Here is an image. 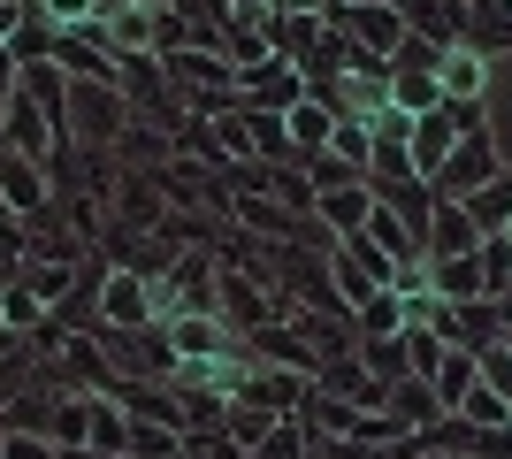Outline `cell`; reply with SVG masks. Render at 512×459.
<instances>
[{"label":"cell","instance_id":"4fadbf2b","mask_svg":"<svg viewBox=\"0 0 512 459\" xmlns=\"http://www.w3.org/2000/svg\"><path fill=\"white\" fill-rule=\"evenodd\" d=\"M306 444H314V429H306L299 414H283L276 429H268V437L253 444V459H306Z\"/></svg>","mask_w":512,"mask_h":459},{"label":"cell","instance_id":"9c48e42d","mask_svg":"<svg viewBox=\"0 0 512 459\" xmlns=\"http://www.w3.org/2000/svg\"><path fill=\"white\" fill-rule=\"evenodd\" d=\"M459 207H467V222L482 230V238H497V230L512 222V176H490V184H474Z\"/></svg>","mask_w":512,"mask_h":459},{"label":"cell","instance_id":"2e32d148","mask_svg":"<svg viewBox=\"0 0 512 459\" xmlns=\"http://www.w3.org/2000/svg\"><path fill=\"white\" fill-rule=\"evenodd\" d=\"M0 459H62L54 437H31V429H0Z\"/></svg>","mask_w":512,"mask_h":459},{"label":"cell","instance_id":"277c9868","mask_svg":"<svg viewBox=\"0 0 512 459\" xmlns=\"http://www.w3.org/2000/svg\"><path fill=\"white\" fill-rule=\"evenodd\" d=\"M490 176H505V161H497V138L482 131V123H474V131H459V146H451V161L436 169V184L467 199L474 184H490Z\"/></svg>","mask_w":512,"mask_h":459},{"label":"cell","instance_id":"ac0fdd59","mask_svg":"<svg viewBox=\"0 0 512 459\" xmlns=\"http://www.w3.org/2000/svg\"><path fill=\"white\" fill-rule=\"evenodd\" d=\"M23 31V0H0V54H8V39Z\"/></svg>","mask_w":512,"mask_h":459},{"label":"cell","instance_id":"5bb4252c","mask_svg":"<svg viewBox=\"0 0 512 459\" xmlns=\"http://www.w3.org/2000/svg\"><path fill=\"white\" fill-rule=\"evenodd\" d=\"M474 268H482V291H505L512 284V238H482L474 245Z\"/></svg>","mask_w":512,"mask_h":459},{"label":"cell","instance_id":"e0dca14e","mask_svg":"<svg viewBox=\"0 0 512 459\" xmlns=\"http://www.w3.org/2000/svg\"><path fill=\"white\" fill-rule=\"evenodd\" d=\"M360 314H367V329H383V337L398 329V299H390V291H375V299H367Z\"/></svg>","mask_w":512,"mask_h":459},{"label":"cell","instance_id":"ffe728a7","mask_svg":"<svg viewBox=\"0 0 512 459\" xmlns=\"http://www.w3.org/2000/svg\"><path fill=\"white\" fill-rule=\"evenodd\" d=\"M421 459H451V452H436V444H428V452H421Z\"/></svg>","mask_w":512,"mask_h":459},{"label":"cell","instance_id":"5b68a950","mask_svg":"<svg viewBox=\"0 0 512 459\" xmlns=\"http://www.w3.org/2000/svg\"><path fill=\"white\" fill-rule=\"evenodd\" d=\"M46 207H54V176H46L39 161H23V153H0V215L31 222V215H46Z\"/></svg>","mask_w":512,"mask_h":459},{"label":"cell","instance_id":"44dd1931","mask_svg":"<svg viewBox=\"0 0 512 459\" xmlns=\"http://www.w3.org/2000/svg\"><path fill=\"white\" fill-rule=\"evenodd\" d=\"M505 176H512V161H505Z\"/></svg>","mask_w":512,"mask_h":459},{"label":"cell","instance_id":"6da1fadb","mask_svg":"<svg viewBox=\"0 0 512 459\" xmlns=\"http://www.w3.org/2000/svg\"><path fill=\"white\" fill-rule=\"evenodd\" d=\"M130 108L115 85H69V153H107L123 138Z\"/></svg>","mask_w":512,"mask_h":459},{"label":"cell","instance_id":"7a4b0ae2","mask_svg":"<svg viewBox=\"0 0 512 459\" xmlns=\"http://www.w3.org/2000/svg\"><path fill=\"white\" fill-rule=\"evenodd\" d=\"M92 322H100V329H146V322H153V284L138 276V268H107ZM92 322H85V329H92Z\"/></svg>","mask_w":512,"mask_h":459},{"label":"cell","instance_id":"52a82bcc","mask_svg":"<svg viewBox=\"0 0 512 459\" xmlns=\"http://www.w3.org/2000/svg\"><path fill=\"white\" fill-rule=\"evenodd\" d=\"M436 85H444V100H467L474 108V85H490V62L474 46H444L436 54Z\"/></svg>","mask_w":512,"mask_h":459},{"label":"cell","instance_id":"8fae6325","mask_svg":"<svg viewBox=\"0 0 512 459\" xmlns=\"http://www.w3.org/2000/svg\"><path fill=\"white\" fill-rule=\"evenodd\" d=\"M421 245H436V253H474V245H482V230H474L467 222V207H436V215H428V238Z\"/></svg>","mask_w":512,"mask_h":459},{"label":"cell","instance_id":"30bf717a","mask_svg":"<svg viewBox=\"0 0 512 459\" xmlns=\"http://www.w3.org/2000/svg\"><path fill=\"white\" fill-rule=\"evenodd\" d=\"M314 207H321V222H329L337 238H352V230L375 215V192H367V184H344V192H321Z\"/></svg>","mask_w":512,"mask_h":459},{"label":"cell","instance_id":"7c38bea8","mask_svg":"<svg viewBox=\"0 0 512 459\" xmlns=\"http://www.w3.org/2000/svg\"><path fill=\"white\" fill-rule=\"evenodd\" d=\"M474 383H482V360H474V352H459V360H436V375H428L436 406H467Z\"/></svg>","mask_w":512,"mask_h":459},{"label":"cell","instance_id":"3957f363","mask_svg":"<svg viewBox=\"0 0 512 459\" xmlns=\"http://www.w3.org/2000/svg\"><path fill=\"white\" fill-rule=\"evenodd\" d=\"M299 100H306V69H291V62H260L237 77V108L245 115H291Z\"/></svg>","mask_w":512,"mask_h":459},{"label":"cell","instance_id":"ba28073f","mask_svg":"<svg viewBox=\"0 0 512 459\" xmlns=\"http://www.w3.org/2000/svg\"><path fill=\"white\" fill-rule=\"evenodd\" d=\"M283 131H291V153H299V161H314V153H329V131H337V115H329L314 92H306L299 108L283 115Z\"/></svg>","mask_w":512,"mask_h":459},{"label":"cell","instance_id":"9a60e30c","mask_svg":"<svg viewBox=\"0 0 512 459\" xmlns=\"http://www.w3.org/2000/svg\"><path fill=\"white\" fill-rule=\"evenodd\" d=\"M436 284H444V299H451V306H459V299H482V268H474V253H451Z\"/></svg>","mask_w":512,"mask_h":459},{"label":"cell","instance_id":"8992f818","mask_svg":"<svg viewBox=\"0 0 512 459\" xmlns=\"http://www.w3.org/2000/svg\"><path fill=\"white\" fill-rule=\"evenodd\" d=\"M467 46L474 54H512V0H467Z\"/></svg>","mask_w":512,"mask_h":459},{"label":"cell","instance_id":"d6986e66","mask_svg":"<svg viewBox=\"0 0 512 459\" xmlns=\"http://www.w3.org/2000/svg\"><path fill=\"white\" fill-rule=\"evenodd\" d=\"M138 8H153V16H169V8H184V0H138Z\"/></svg>","mask_w":512,"mask_h":459}]
</instances>
